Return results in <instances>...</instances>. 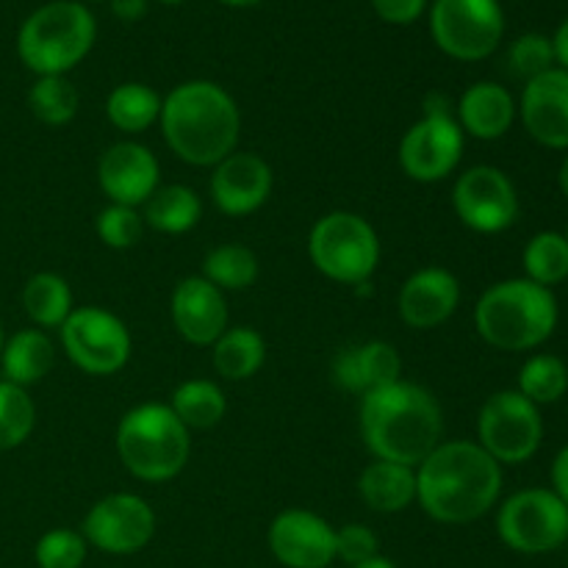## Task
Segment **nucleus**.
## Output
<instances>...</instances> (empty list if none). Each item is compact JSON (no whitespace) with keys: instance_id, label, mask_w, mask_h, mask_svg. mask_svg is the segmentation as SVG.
Instances as JSON below:
<instances>
[{"instance_id":"1","label":"nucleus","mask_w":568,"mask_h":568,"mask_svg":"<svg viewBox=\"0 0 568 568\" xmlns=\"http://www.w3.org/2000/svg\"><path fill=\"white\" fill-rule=\"evenodd\" d=\"M503 494V466L477 442L438 444L416 466V499L442 525L483 519Z\"/></svg>"},{"instance_id":"2","label":"nucleus","mask_w":568,"mask_h":568,"mask_svg":"<svg viewBox=\"0 0 568 568\" xmlns=\"http://www.w3.org/2000/svg\"><path fill=\"white\" fill-rule=\"evenodd\" d=\"M444 416L427 388L397 381L361 399V438L375 460L416 469L442 444Z\"/></svg>"},{"instance_id":"3","label":"nucleus","mask_w":568,"mask_h":568,"mask_svg":"<svg viewBox=\"0 0 568 568\" xmlns=\"http://www.w3.org/2000/svg\"><path fill=\"white\" fill-rule=\"evenodd\" d=\"M161 133L172 153L192 166H216L236 153L242 114L220 83L186 81L161 100Z\"/></svg>"},{"instance_id":"4","label":"nucleus","mask_w":568,"mask_h":568,"mask_svg":"<svg viewBox=\"0 0 568 568\" xmlns=\"http://www.w3.org/2000/svg\"><path fill=\"white\" fill-rule=\"evenodd\" d=\"M480 338L505 353H525L547 342L558 327V300L527 277L494 283L475 305Z\"/></svg>"},{"instance_id":"5","label":"nucleus","mask_w":568,"mask_h":568,"mask_svg":"<svg viewBox=\"0 0 568 568\" xmlns=\"http://www.w3.org/2000/svg\"><path fill=\"white\" fill-rule=\"evenodd\" d=\"M192 442L189 427L170 405L144 403L128 410L116 427V455L136 480L166 483L186 466Z\"/></svg>"},{"instance_id":"6","label":"nucleus","mask_w":568,"mask_h":568,"mask_svg":"<svg viewBox=\"0 0 568 568\" xmlns=\"http://www.w3.org/2000/svg\"><path fill=\"white\" fill-rule=\"evenodd\" d=\"M92 11L78 0L44 3L22 22L17 33V53L37 75H67L87 59L94 44Z\"/></svg>"},{"instance_id":"7","label":"nucleus","mask_w":568,"mask_h":568,"mask_svg":"<svg viewBox=\"0 0 568 568\" xmlns=\"http://www.w3.org/2000/svg\"><path fill=\"white\" fill-rule=\"evenodd\" d=\"M308 253L325 277L344 286H364L381 264V239L361 214L331 211L311 227Z\"/></svg>"},{"instance_id":"8","label":"nucleus","mask_w":568,"mask_h":568,"mask_svg":"<svg viewBox=\"0 0 568 568\" xmlns=\"http://www.w3.org/2000/svg\"><path fill=\"white\" fill-rule=\"evenodd\" d=\"M466 133L444 94H430L425 116L405 131L399 142V166L416 183H438L458 170Z\"/></svg>"},{"instance_id":"9","label":"nucleus","mask_w":568,"mask_h":568,"mask_svg":"<svg viewBox=\"0 0 568 568\" xmlns=\"http://www.w3.org/2000/svg\"><path fill=\"white\" fill-rule=\"evenodd\" d=\"M544 442V419L516 388L497 392L483 403L477 416V444L499 466H519L538 453Z\"/></svg>"},{"instance_id":"10","label":"nucleus","mask_w":568,"mask_h":568,"mask_svg":"<svg viewBox=\"0 0 568 568\" xmlns=\"http://www.w3.org/2000/svg\"><path fill=\"white\" fill-rule=\"evenodd\" d=\"M433 42L458 61H483L505 37L499 0H433Z\"/></svg>"},{"instance_id":"11","label":"nucleus","mask_w":568,"mask_h":568,"mask_svg":"<svg viewBox=\"0 0 568 568\" xmlns=\"http://www.w3.org/2000/svg\"><path fill=\"white\" fill-rule=\"evenodd\" d=\"M497 532L514 552L547 555L568 541V505L552 488H525L505 499Z\"/></svg>"},{"instance_id":"12","label":"nucleus","mask_w":568,"mask_h":568,"mask_svg":"<svg viewBox=\"0 0 568 568\" xmlns=\"http://www.w3.org/2000/svg\"><path fill=\"white\" fill-rule=\"evenodd\" d=\"M61 347L87 375H114L131 358V333L120 316L87 305L72 311L70 320L61 325Z\"/></svg>"},{"instance_id":"13","label":"nucleus","mask_w":568,"mask_h":568,"mask_svg":"<svg viewBox=\"0 0 568 568\" xmlns=\"http://www.w3.org/2000/svg\"><path fill=\"white\" fill-rule=\"evenodd\" d=\"M453 209L475 233H503L519 216V194L499 166L480 164L455 181Z\"/></svg>"},{"instance_id":"14","label":"nucleus","mask_w":568,"mask_h":568,"mask_svg":"<svg viewBox=\"0 0 568 568\" xmlns=\"http://www.w3.org/2000/svg\"><path fill=\"white\" fill-rule=\"evenodd\" d=\"M155 514L136 494H109L89 508L83 532L89 547L105 555H133L153 541Z\"/></svg>"},{"instance_id":"15","label":"nucleus","mask_w":568,"mask_h":568,"mask_svg":"<svg viewBox=\"0 0 568 568\" xmlns=\"http://www.w3.org/2000/svg\"><path fill=\"white\" fill-rule=\"evenodd\" d=\"M270 549L286 568H331L336 560V530L305 508H288L270 525Z\"/></svg>"},{"instance_id":"16","label":"nucleus","mask_w":568,"mask_h":568,"mask_svg":"<svg viewBox=\"0 0 568 568\" xmlns=\"http://www.w3.org/2000/svg\"><path fill=\"white\" fill-rule=\"evenodd\" d=\"M159 159L144 144L116 142L100 155L98 181L105 197L116 205L136 209L159 189Z\"/></svg>"},{"instance_id":"17","label":"nucleus","mask_w":568,"mask_h":568,"mask_svg":"<svg viewBox=\"0 0 568 568\" xmlns=\"http://www.w3.org/2000/svg\"><path fill=\"white\" fill-rule=\"evenodd\" d=\"M521 114L527 133L538 144L552 150H568V72L552 67L544 75L525 83Z\"/></svg>"},{"instance_id":"18","label":"nucleus","mask_w":568,"mask_h":568,"mask_svg":"<svg viewBox=\"0 0 568 568\" xmlns=\"http://www.w3.org/2000/svg\"><path fill=\"white\" fill-rule=\"evenodd\" d=\"M172 325L194 347H211L227 331L225 292L205 277H183L172 292Z\"/></svg>"},{"instance_id":"19","label":"nucleus","mask_w":568,"mask_h":568,"mask_svg":"<svg viewBox=\"0 0 568 568\" xmlns=\"http://www.w3.org/2000/svg\"><path fill=\"white\" fill-rule=\"evenodd\" d=\"M272 194V170L261 155L231 153L214 166L211 197L227 216H247L258 211Z\"/></svg>"},{"instance_id":"20","label":"nucleus","mask_w":568,"mask_h":568,"mask_svg":"<svg viewBox=\"0 0 568 568\" xmlns=\"http://www.w3.org/2000/svg\"><path fill=\"white\" fill-rule=\"evenodd\" d=\"M460 283L444 266L416 270L399 288V316L414 331H433L458 311Z\"/></svg>"},{"instance_id":"21","label":"nucleus","mask_w":568,"mask_h":568,"mask_svg":"<svg viewBox=\"0 0 568 568\" xmlns=\"http://www.w3.org/2000/svg\"><path fill=\"white\" fill-rule=\"evenodd\" d=\"M333 375L344 392L369 394L403 381V361L394 344L366 342L358 347L344 349L333 364Z\"/></svg>"},{"instance_id":"22","label":"nucleus","mask_w":568,"mask_h":568,"mask_svg":"<svg viewBox=\"0 0 568 568\" xmlns=\"http://www.w3.org/2000/svg\"><path fill=\"white\" fill-rule=\"evenodd\" d=\"M455 116L464 133L483 142H494V139H503L514 125L516 100L503 83L477 81L460 94Z\"/></svg>"},{"instance_id":"23","label":"nucleus","mask_w":568,"mask_h":568,"mask_svg":"<svg viewBox=\"0 0 568 568\" xmlns=\"http://www.w3.org/2000/svg\"><path fill=\"white\" fill-rule=\"evenodd\" d=\"M55 364V347L48 338V333L39 327L17 331L14 336L6 338L3 353H0V369L3 381L14 386L28 388L33 383L44 381Z\"/></svg>"},{"instance_id":"24","label":"nucleus","mask_w":568,"mask_h":568,"mask_svg":"<svg viewBox=\"0 0 568 568\" xmlns=\"http://www.w3.org/2000/svg\"><path fill=\"white\" fill-rule=\"evenodd\" d=\"M358 491L377 514H399L416 499V469L392 460H375L361 471Z\"/></svg>"},{"instance_id":"25","label":"nucleus","mask_w":568,"mask_h":568,"mask_svg":"<svg viewBox=\"0 0 568 568\" xmlns=\"http://www.w3.org/2000/svg\"><path fill=\"white\" fill-rule=\"evenodd\" d=\"M200 216H203V203L194 194V189L172 183V186H161L150 194L142 220L153 231L166 233V236H181L197 225Z\"/></svg>"},{"instance_id":"26","label":"nucleus","mask_w":568,"mask_h":568,"mask_svg":"<svg viewBox=\"0 0 568 568\" xmlns=\"http://www.w3.org/2000/svg\"><path fill=\"white\" fill-rule=\"evenodd\" d=\"M211 347L216 375L225 381H250L266 361V344L253 327H227Z\"/></svg>"},{"instance_id":"27","label":"nucleus","mask_w":568,"mask_h":568,"mask_svg":"<svg viewBox=\"0 0 568 568\" xmlns=\"http://www.w3.org/2000/svg\"><path fill=\"white\" fill-rule=\"evenodd\" d=\"M22 308L37 327H44V331L61 327L75 311L70 283L55 272H37L22 286Z\"/></svg>"},{"instance_id":"28","label":"nucleus","mask_w":568,"mask_h":568,"mask_svg":"<svg viewBox=\"0 0 568 568\" xmlns=\"http://www.w3.org/2000/svg\"><path fill=\"white\" fill-rule=\"evenodd\" d=\"M170 408L192 430H211L225 419L227 399L214 381H186L172 392Z\"/></svg>"},{"instance_id":"29","label":"nucleus","mask_w":568,"mask_h":568,"mask_svg":"<svg viewBox=\"0 0 568 568\" xmlns=\"http://www.w3.org/2000/svg\"><path fill=\"white\" fill-rule=\"evenodd\" d=\"M105 114L111 125L125 133L148 131L161 116V98L148 83H120L105 100Z\"/></svg>"},{"instance_id":"30","label":"nucleus","mask_w":568,"mask_h":568,"mask_svg":"<svg viewBox=\"0 0 568 568\" xmlns=\"http://www.w3.org/2000/svg\"><path fill=\"white\" fill-rule=\"evenodd\" d=\"M203 277L220 292H244L258 281V258L244 244H220L205 255Z\"/></svg>"},{"instance_id":"31","label":"nucleus","mask_w":568,"mask_h":568,"mask_svg":"<svg viewBox=\"0 0 568 568\" xmlns=\"http://www.w3.org/2000/svg\"><path fill=\"white\" fill-rule=\"evenodd\" d=\"M521 264H525L527 281L544 288L568 281V242L564 233H536L521 253Z\"/></svg>"},{"instance_id":"32","label":"nucleus","mask_w":568,"mask_h":568,"mask_svg":"<svg viewBox=\"0 0 568 568\" xmlns=\"http://www.w3.org/2000/svg\"><path fill=\"white\" fill-rule=\"evenodd\" d=\"M28 109L44 125H67L78 114V89L67 75H39L28 92Z\"/></svg>"},{"instance_id":"33","label":"nucleus","mask_w":568,"mask_h":568,"mask_svg":"<svg viewBox=\"0 0 568 568\" xmlns=\"http://www.w3.org/2000/svg\"><path fill=\"white\" fill-rule=\"evenodd\" d=\"M519 394H525L532 405H552L568 392V366L558 355L538 353L527 358L519 372Z\"/></svg>"},{"instance_id":"34","label":"nucleus","mask_w":568,"mask_h":568,"mask_svg":"<svg viewBox=\"0 0 568 568\" xmlns=\"http://www.w3.org/2000/svg\"><path fill=\"white\" fill-rule=\"evenodd\" d=\"M37 425V405L26 388L0 381V453L17 449L28 442Z\"/></svg>"},{"instance_id":"35","label":"nucleus","mask_w":568,"mask_h":568,"mask_svg":"<svg viewBox=\"0 0 568 568\" xmlns=\"http://www.w3.org/2000/svg\"><path fill=\"white\" fill-rule=\"evenodd\" d=\"M94 231L98 239L111 250H131L142 242L144 236V220L136 209L128 205H105L94 220Z\"/></svg>"},{"instance_id":"36","label":"nucleus","mask_w":568,"mask_h":568,"mask_svg":"<svg viewBox=\"0 0 568 568\" xmlns=\"http://www.w3.org/2000/svg\"><path fill=\"white\" fill-rule=\"evenodd\" d=\"M555 67V48L552 39L544 33H521L508 50V70L521 81L544 75Z\"/></svg>"},{"instance_id":"37","label":"nucleus","mask_w":568,"mask_h":568,"mask_svg":"<svg viewBox=\"0 0 568 568\" xmlns=\"http://www.w3.org/2000/svg\"><path fill=\"white\" fill-rule=\"evenodd\" d=\"M87 538L78 530H50L37 541L33 558L39 568H81L87 560Z\"/></svg>"},{"instance_id":"38","label":"nucleus","mask_w":568,"mask_h":568,"mask_svg":"<svg viewBox=\"0 0 568 568\" xmlns=\"http://www.w3.org/2000/svg\"><path fill=\"white\" fill-rule=\"evenodd\" d=\"M377 555V536L366 525H344L336 530V558L358 566Z\"/></svg>"},{"instance_id":"39","label":"nucleus","mask_w":568,"mask_h":568,"mask_svg":"<svg viewBox=\"0 0 568 568\" xmlns=\"http://www.w3.org/2000/svg\"><path fill=\"white\" fill-rule=\"evenodd\" d=\"M372 9L392 26H410L427 9V0H372Z\"/></svg>"},{"instance_id":"40","label":"nucleus","mask_w":568,"mask_h":568,"mask_svg":"<svg viewBox=\"0 0 568 568\" xmlns=\"http://www.w3.org/2000/svg\"><path fill=\"white\" fill-rule=\"evenodd\" d=\"M552 491L568 505V444L552 460Z\"/></svg>"},{"instance_id":"41","label":"nucleus","mask_w":568,"mask_h":568,"mask_svg":"<svg viewBox=\"0 0 568 568\" xmlns=\"http://www.w3.org/2000/svg\"><path fill=\"white\" fill-rule=\"evenodd\" d=\"M111 11H114L122 22H136L142 20L144 11H148V0H111Z\"/></svg>"},{"instance_id":"42","label":"nucleus","mask_w":568,"mask_h":568,"mask_svg":"<svg viewBox=\"0 0 568 568\" xmlns=\"http://www.w3.org/2000/svg\"><path fill=\"white\" fill-rule=\"evenodd\" d=\"M552 48H555V64H560V70L568 72V17L560 22L558 31H555Z\"/></svg>"},{"instance_id":"43","label":"nucleus","mask_w":568,"mask_h":568,"mask_svg":"<svg viewBox=\"0 0 568 568\" xmlns=\"http://www.w3.org/2000/svg\"><path fill=\"white\" fill-rule=\"evenodd\" d=\"M353 568H397V566H394L388 558H383V555H375V558L364 560V564H358V566H353Z\"/></svg>"},{"instance_id":"44","label":"nucleus","mask_w":568,"mask_h":568,"mask_svg":"<svg viewBox=\"0 0 568 568\" xmlns=\"http://www.w3.org/2000/svg\"><path fill=\"white\" fill-rule=\"evenodd\" d=\"M558 183H560V192H564V197L568 200V155L564 159V164H560V172H558Z\"/></svg>"},{"instance_id":"45","label":"nucleus","mask_w":568,"mask_h":568,"mask_svg":"<svg viewBox=\"0 0 568 568\" xmlns=\"http://www.w3.org/2000/svg\"><path fill=\"white\" fill-rule=\"evenodd\" d=\"M225 6H236V9H247V6H258L261 0H222Z\"/></svg>"},{"instance_id":"46","label":"nucleus","mask_w":568,"mask_h":568,"mask_svg":"<svg viewBox=\"0 0 568 568\" xmlns=\"http://www.w3.org/2000/svg\"><path fill=\"white\" fill-rule=\"evenodd\" d=\"M3 344H6V336H3V327H0V353H3Z\"/></svg>"},{"instance_id":"47","label":"nucleus","mask_w":568,"mask_h":568,"mask_svg":"<svg viewBox=\"0 0 568 568\" xmlns=\"http://www.w3.org/2000/svg\"><path fill=\"white\" fill-rule=\"evenodd\" d=\"M161 3H183V0H161Z\"/></svg>"},{"instance_id":"48","label":"nucleus","mask_w":568,"mask_h":568,"mask_svg":"<svg viewBox=\"0 0 568 568\" xmlns=\"http://www.w3.org/2000/svg\"><path fill=\"white\" fill-rule=\"evenodd\" d=\"M564 236H566V242H568V227H566V233H564Z\"/></svg>"}]
</instances>
